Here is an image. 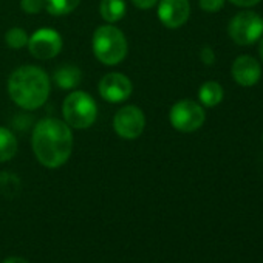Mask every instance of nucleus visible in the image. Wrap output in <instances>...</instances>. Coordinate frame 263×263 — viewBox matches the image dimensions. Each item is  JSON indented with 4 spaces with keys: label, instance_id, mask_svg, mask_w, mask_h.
Masks as SVG:
<instances>
[{
    "label": "nucleus",
    "instance_id": "nucleus-1",
    "mask_svg": "<svg viewBox=\"0 0 263 263\" xmlns=\"http://www.w3.org/2000/svg\"><path fill=\"white\" fill-rule=\"evenodd\" d=\"M31 146L37 161L44 167L58 169L64 166L71 157V127L65 121L56 118H44L33 130Z\"/></svg>",
    "mask_w": 263,
    "mask_h": 263
},
{
    "label": "nucleus",
    "instance_id": "nucleus-23",
    "mask_svg": "<svg viewBox=\"0 0 263 263\" xmlns=\"http://www.w3.org/2000/svg\"><path fill=\"white\" fill-rule=\"evenodd\" d=\"M2 263H28V260H25L24 257H19V255H11V257L5 258Z\"/></svg>",
    "mask_w": 263,
    "mask_h": 263
},
{
    "label": "nucleus",
    "instance_id": "nucleus-6",
    "mask_svg": "<svg viewBox=\"0 0 263 263\" xmlns=\"http://www.w3.org/2000/svg\"><path fill=\"white\" fill-rule=\"evenodd\" d=\"M169 121L172 127L181 134H192L204 124L206 113L201 104L192 99H181L172 105Z\"/></svg>",
    "mask_w": 263,
    "mask_h": 263
},
{
    "label": "nucleus",
    "instance_id": "nucleus-10",
    "mask_svg": "<svg viewBox=\"0 0 263 263\" xmlns=\"http://www.w3.org/2000/svg\"><path fill=\"white\" fill-rule=\"evenodd\" d=\"M189 0H160L158 2V19L169 30L181 28L189 21Z\"/></svg>",
    "mask_w": 263,
    "mask_h": 263
},
{
    "label": "nucleus",
    "instance_id": "nucleus-19",
    "mask_svg": "<svg viewBox=\"0 0 263 263\" xmlns=\"http://www.w3.org/2000/svg\"><path fill=\"white\" fill-rule=\"evenodd\" d=\"M226 0H198V5L206 13H218L224 7Z\"/></svg>",
    "mask_w": 263,
    "mask_h": 263
},
{
    "label": "nucleus",
    "instance_id": "nucleus-20",
    "mask_svg": "<svg viewBox=\"0 0 263 263\" xmlns=\"http://www.w3.org/2000/svg\"><path fill=\"white\" fill-rule=\"evenodd\" d=\"M200 59L208 67L214 65V62H215V53H214V50L211 47H203L201 51H200Z\"/></svg>",
    "mask_w": 263,
    "mask_h": 263
},
{
    "label": "nucleus",
    "instance_id": "nucleus-17",
    "mask_svg": "<svg viewBox=\"0 0 263 263\" xmlns=\"http://www.w3.org/2000/svg\"><path fill=\"white\" fill-rule=\"evenodd\" d=\"M28 39L30 36L27 34V31L24 28H19V27H13L7 31L5 34V42L10 48H14V50H19V48H24L28 45Z\"/></svg>",
    "mask_w": 263,
    "mask_h": 263
},
{
    "label": "nucleus",
    "instance_id": "nucleus-9",
    "mask_svg": "<svg viewBox=\"0 0 263 263\" xmlns=\"http://www.w3.org/2000/svg\"><path fill=\"white\" fill-rule=\"evenodd\" d=\"M134 85L122 73H108L99 81V95L110 104H119L130 98Z\"/></svg>",
    "mask_w": 263,
    "mask_h": 263
},
{
    "label": "nucleus",
    "instance_id": "nucleus-11",
    "mask_svg": "<svg viewBox=\"0 0 263 263\" xmlns=\"http://www.w3.org/2000/svg\"><path fill=\"white\" fill-rule=\"evenodd\" d=\"M231 74L238 85L254 87L261 78V67L255 58L249 54H241L232 62Z\"/></svg>",
    "mask_w": 263,
    "mask_h": 263
},
{
    "label": "nucleus",
    "instance_id": "nucleus-4",
    "mask_svg": "<svg viewBox=\"0 0 263 263\" xmlns=\"http://www.w3.org/2000/svg\"><path fill=\"white\" fill-rule=\"evenodd\" d=\"M62 115L70 127L78 130L88 128L98 118V105L88 93L74 90L65 98L62 104Z\"/></svg>",
    "mask_w": 263,
    "mask_h": 263
},
{
    "label": "nucleus",
    "instance_id": "nucleus-21",
    "mask_svg": "<svg viewBox=\"0 0 263 263\" xmlns=\"http://www.w3.org/2000/svg\"><path fill=\"white\" fill-rule=\"evenodd\" d=\"M226 2H231L232 5L240 7V8H251V7H255L257 4H260L261 0H226Z\"/></svg>",
    "mask_w": 263,
    "mask_h": 263
},
{
    "label": "nucleus",
    "instance_id": "nucleus-22",
    "mask_svg": "<svg viewBox=\"0 0 263 263\" xmlns=\"http://www.w3.org/2000/svg\"><path fill=\"white\" fill-rule=\"evenodd\" d=\"M132 2H134V5L140 10H149L152 7H155L160 0H132Z\"/></svg>",
    "mask_w": 263,
    "mask_h": 263
},
{
    "label": "nucleus",
    "instance_id": "nucleus-12",
    "mask_svg": "<svg viewBox=\"0 0 263 263\" xmlns=\"http://www.w3.org/2000/svg\"><path fill=\"white\" fill-rule=\"evenodd\" d=\"M81 70L76 67V65H71V64H65L62 67H59L54 74H53V79L56 82V85L62 90H71V88H76L81 82Z\"/></svg>",
    "mask_w": 263,
    "mask_h": 263
},
{
    "label": "nucleus",
    "instance_id": "nucleus-5",
    "mask_svg": "<svg viewBox=\"0 0 263 263\" xmlns=\"http://www.w3.org/2000/svg\"><path fill=\"white\" fill-rule=\"evenodd\" d=\"M228 34L237 45H252L263 36V17L254 11L237 13L228 25Z\"/></svg>",
    "mask_w": 263,
    "mask_h": 263
},
{
    "label": "nucleus",
    "instance_id": "nucleus-2",
    "mask_svg": "<svg viewBox=\"0 0 263 263\" xmlns=\"http://www.w3.org/2000/svg\"><path fill=\"white\" fill-rule=\"evenodd\" d=\"M50 78L36 65H22L16 68L8 79L10 98L24 110L42 107L50 96Z\"/></svg>",
    "mask_w": 263,
    "mask_h": 263
},
{
    "label": "nucleus",
    "instance_id": "nucleus-24",
    "mask_svg": "<svg viewBox=\"0 0 263 263\" xmlns=\"http://www.w3.org/2000/svg\"><path fill=\"white\" fill-rule=\"evenodd\" d=\"M258 56H260V59L263 61V36H261L260 41H258Z\"/></svg>",
    "mask_w": 263,
    "mask_h": 263
},
{
    "label": "nucleus",
    "instance_id": "nucleus-15",
    "mask_svg": "<svg viewBox=\"0 0 263 263\" xmlns=\"http://www.w3.org/2000/svg\"><path fill=\"white\" fill-rule=\"evenodd\" d=\"M17 154V140L11 130L0 127V163H7Z\"/></svg>",
    "mask_w": 263,
    "mask_h": 263
},
{
    "label": "nucleus",
    "instance_id": "nucleus-8",
    "mask_svg": "<svg viewBox=\"0 0 263 263\" xmlns=\"http://www.w3.org/2000/svg\"><path fill=\"white\" fill-rule=\"evenodd\" d=\"M28 50L39 61L53 59L62 50V37L51 28H41L28 39Z\"/></svg>",
    "mask_w": 263,
    "mask_h": 263
},
{
    "label": "nucleus",
    "instance_id": "nucleus-13",
    "mask_svg": "<svg viewBox=\"0 0 263 263\" xmlns=\"http://www.w3.org/2000/svg\"><path fill=\"white\" fill-rule=\"evenodd\" d=\"M223 96H224L223 87L215 81L204 82L198 90V99L203 107H209V108L217 107L223 101Z\"/></svg>",
    "mask_w": 263,
    "mask_h": 263
},
{
    "label": "nucleus",
    "instance_id": "nucleus-7",
    "mask_svg": "<svg viewBox=\"0 0 263 263\" xmlns=\"http://www.w3.org/2000/svg\"><path fill=\"white\" fill-rule=\"evenodd\" d=\"M146 127V116L137 105H124L113 116V128L122 140H137Z\"/></svg>",
    "mask_w": 263,
    "mask_h": 263
},
{
    "label": "nucleus",
    "instance_id": "nucleus-16",
    "mask_svg": "<svg viewBox=\"0 0 263 263\" xmlns=\"http://www.w3.org/2000/svg\"><path fill=\"white\" fill-rule=\"evenodd\" d=\"M81 0H45V10L51 16H67L73 13Z\"/></svg>",
    "mask_w": 263,
    "mask_h": 263
},
{
    "label": "nucleus",
    "instance_id": "nucleus-3",
    "mask_svg": "<svg viewBox=\"0 0 263 263\" xmlns=\"http://www.w3.org/2000/svg\"><path fill=\"white\" fill-rule=\"evenodd\" d=\"M96 59L108 67L121 64L127 56V39L124 33L111 24L98 27L91 41Z\"/></svg>",
    "mask_w": 263,
    "mask_h": 263
},
{
    "label": "nucleus",
    "instance_id": "nucleus-18",
    "mask_svg": "<svg viewBox=\"0 0 263 263\" xmlns=\"http://www.w3.org/2000/svg\"><path fill=\"white\" fill-rule=\"evenodd\" d=\"M21 7L27 14H37L45 8V0H21Z\"/></svg>",
    "mask_w": 263,
    "mask_h": 263
},
{
    "label": "nucleus",
    "instance_id": "nucleus-14",
    "mask_svg": "<svg viewBox=\"0 0 263 263\" xmlns=\"http://www.w3.org/2000/svg\"><path fill=\"white\" fill-rule=\"evenodd\" d=\"M127 13L125 0H101L99 14L107 24H115L121 21Z\"/></svg>",
    "mask_w": 263,
    "mask_h": 263
}]
</instances>
